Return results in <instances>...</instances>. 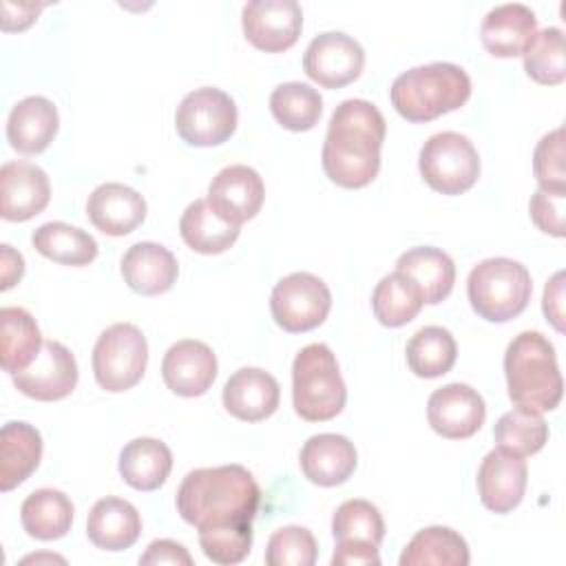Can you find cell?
Returning <instances> with one entry per match:
<instances>
[{"label":"cell","instance_id":"1","mask_svg":"<svg viewBox=\"0 0 566 566\" xmlns=\"http://www.w3.org/2000/svg\"><path fill=\"white\" fill-rule=\"evenodd\" d=\"M385 117L367 99L340 102L327 126L323 142V170L340 188H363L380 170V148L385 142Z\"/></svg>","mask_w":566,"mask_h":566},{"label":"cell","instance_id":"2","mask_svg":"<svg viewBox=\"0 0 566 566\" xmlns=\"http://www.w3.org/2000/svg\"><path fill=\"white\" fill-rule=\"evenodd\" d=\"M261 502L254 475L241 464L190 471L177 489L179 515L199 528L252 524Z\"/></svg>","mask_w":566,"mask_h":566},{"label":"cell","instance_id":"3","mask_svg":"<svg viewBox=\"0 0 566 566\" xmlns=\"http://www.w3.org/2000/svg\"><path fill=\"white\" fill-rule=\"evenodd\" d=\"M504 374L509 398L517 407L553 411L564 394V380L555 349L542 332H520L506 347Z\"/></svg>","mask_w":566,"mask_h":566},{"label":"cell","instance_id":"4","mask_svg":"<svg viewBox=\"0 0 566 566\" xmlns=\"http://www.w3.org/2000/svg\"><path fill=\"white\" fill-rule=\"evenodd\" d=\"M471 95V77L453 62H431L400 73L389 91L400 117L420 124L460 108Z\"/></svg>","mask_w":566,"mask_h":566},{"label":"cell","instance_id":"5","mask_svg":"<svg viewBox=\"0 0 566 566\" xmlns=\"http://www.w3.org/2000/svg\"><path fill=\"white\" fill-rule=\"evenodd\" d=\"M347 400V387L336 356L325 343L305 345L292 363V405L307 422L336 418Z\"/></svg>","mask_w":566,"mask_h":566},{"label":"cell","instance_id":"6","mask_svg":"<svg viewBox=\"0 0 566 566\" xmlns=\"http://www.w3.org/2000/svg\"><path fill=\"white\" fill-rule=\"evenodd\" d=\"M533 292L531 272L520 261L493 256L480 261L467 279V296L478 316L491 323H506L520 316Z\"/></svg>","mask_w":566,"mask_h":566},{"label":"cell","instance_id":"7","mask_svg":"<svg viewBox=\"0 0 566 566\" xmlns=\"http://www.w3.org/2000/svg\"><path fill=\"white\" fill-rule=\"evenodd\" d=\"M418 168L436 192L462 195L480 177V155L467 135L442 130L422 144Z\"/></svg>","mask_w":566,"mask_h":566},{"label":"cell","instance_id":"8","mask_svg":"<svg viewBox=\"0 0 566 566\" xmlns=\"http://www.w3.org/2000/svg\"><path fill=\"white\" fill-rule=\"evenodd\" d=\"M148 363V343L133 323L106 327L93 347V374L102 389L119 394L135 387Z\"/></svg>","mask_w":566,"mask_h":566},{"label":"cell","instance_id":"9","mask_svg":"<svg viewBox=\"0 0 566 566\" xmlns=\"http://www.w3.org/2000/svg\"><path fill=\"white\" fill-rule=\"evenodd\" d=\"M175 128L190 146H219L237 128L234 99L217 86L195 88L179 102Z\"/></svg>","mask_w":566,"mask_h":566},{"label":"cell","instance_id":"10","mask_svg":"<svg viewBox=\"0 0 566 566\" xmlns=\"http://www.w3.org/2000/svg\"><path fill=\"white\" fill-rule=\"evenodd\" d=\"M332 310V292L323 279L312 272H292L283 276L270 294V312L279 327L292 334L318 327Z\"/></svg>","mask_w":566,"mask_h":566},{"label":"cell","instance_id":"11","mask_svg":"<svg viewBox=\"0 0 566 566\" xmlns=\"http://www.w3.org/2000/svg\"><path fill=\"white\" fill-rule=\"evenodd\" d=\"M363 66L365 51L360 42L343 31L318 33L303 55L305 75L325 88H340L354 82Z\"/></svg>","mask_w":566,"mask_h":566},{"label":"cell","instance_id":"12","mask_svg":"<svg viewBox=\"0 0 566 566\" xmlns=\"http://www.w3.org/2000/svg\"><path fill=\"white\" fill-rule=\"evenodd\" d=\"M248 42L265 53H281L296 44L303 9L296 0H252L241 11Z\"/></svg>","mask_w":566,"mask_h":566},{"label":"cell","instance_id":"13","mask_svg":"<svg viewBox=\"0 0 566 566\" xmlns=\"http://www.w3.org/2000/svg\"><path fill=\"white\" fill-rule=\"evenodd\" d=\"M11 378L15 389L33 400H62L77 385V360L62 343L44 340L40 356Z\"/></svg>","mask_w":566,"mask_h":566},{"label":"cell","instance_id":"14","mask_svg":"<svg viewBox=\"0 0 566 566\" xmlns=\"http://www.w3.org/2000/svg\"><path fill=\"white\" fill-rule=\"evenodd\" d=\"M427 418L431 429L442 438L464 440L484 424L486 405L471 385L449 382L429 396Z\"/></svg>","mask_w":566,"mask_h":566},{"label":"cell","instance_id":"15","mask_svg":"<svg viewBox=\"0 0 566 566\" xmlns=\"http://www.w3.org/2000/svg\"><path fill=\"white\" fill-rule=\"evenodd\" d=\"M265 186L261 175L245 166L232 164L219 170L208 186L210 208L228 223L241 226L256 217L263 206Z\"/></svg>","mask_w":566,"mask_h":566},{"label":"cell","instance_id":"16","mask_svg":"<svg viewBox=\"0 0 566 566\" xmlns=\"http://www.w3.org/2000/svg\"><path fill=\"white\" fill-rule=\"evenodd\" d=\"M528 467L524 455L502 447L489 451L478 471V491L482 504L493 513L513 511L526 491Z\"/></svg>","mask_w":566,"mask_h":566},{"label":"cell","instance_id":"17","mask_svg":"<svg viewBox=\"0 0 566 566\" xmlns=\"http://www.w3.org/2000/svg\"><path fill=\"white\" fill-rule=\"evenodd\" d=\"M161 376L172 394L184 398L201 396L212 387L217 378V356L201 340H177L164 354Z\"/></svg>","mask_w":566,"mask_h":566},{"label":"cell","instance_id":"18","mask_svg":"<svg viewBox=\"0 0 566 566\" xmlns=\"http://www.w3.org/2000/svg\"><path fill=\"white\" fill-rule=\"evenodd\" d=\"M51 199L46 172L31 161H7L0 168V214L7 221H27L40 214Z\"/></svg>","mask_w":566,"mask_h":566},{"label":"cell","instance_id":"19","mask_svg":"<svg viewBox=\"0 0 566 566\" xmlns=\"http://www.w3.org/2000/svg\"><path fill=\"white\" fill-rule=\"evenodd\" d=\"M279 400L281 389L276 378L259 367H241L223 385L226 411L243 422L270 418L276 411Z\"/></svg>","mask_w":566,"mask_h":566},{"label":"cell","instance_id":"20","mask_svg":"<svg viewBox=\"0 0 566 566\" xmlns=\"http://www.w3.org/2000/svg\"><path fill=\"white\" fill-rule=\"evenodd\" d=\"M86 214L99 232L124 237L146 219V199L130 186L108 181L88 195Z\"/></svg>","mask_w":566,"mask_h":566},{"label":"cell","instance_id":"21","mask_svg":"<svg viewBox=\"0 0 566 566\" xmlns=\"http://www.w3.org/2000/svg\"><path fill=\"white\" fill-rule=\"evenodd\" d=\"M358 462L356 447L338 433H318L307 438L298 464L303 475L318 486H336L349 480Z\"/></svg>","mask_w":566,"mask_h":566},{"label":"cell","instance_id":"22","mask_svg":"<svg viewBox=\"0 0 566 566\" xmlns=\"http://www.w3.org/2000/svg\"><path fill=\"white\" fill-rule=\"evenodd\" d=\"M179 274L175 254L161 243L139 241L122 256V276L126 285L144 296L168 292Z\"/></svg>","mask_w":566,"mask_h":566},{"label":"cell","instance_id":"23","mask_svg":"<svg viewBox=\"0 0 566 566\" xmlns=\"http://www.w3.org/2000/svg\"><path fill=\"white\" fill-rule=\"evenodd\" d=\"M537 31V18L531 7L522 2H509L493 7L480 27L484 49L495 57L522 55L526 44Z\"/></svg>","mask_w":566,"mask_h":566},{"label":"cell","instance_id":"24","mask_svg":"<svg viewBox=\"0 0 566 566\" xmlns=\"http://www.w3.org/2000/svg\"><path fill=\"white\" fill-rule=\"evenodd\" d=\"M60 115L55 104L42 95L20 99L7 119V139L22 155L42 153L55 137Z\"/></svg>","mask_w":566,"mask_h":566},{"label":"cell","instance_id":"25","mask_svg":"<svg viewBox=\"0 0 566 566\" xmlns=\"http://www.w3.org/2000/svg\"><path fill=\"white\" fill-rule=\"evenodd\" d=\"M142 533L137 509L122 497H102L86 517V535L102 551H126Z\"/></svg>","mask_w":566,"mask_h":566},{"label":"cell","instance_id":"26","mask_svg":"<svg viewBox=\"0 0 566 566\" xmlns=\"http://www.w3.org/2000/svg\"><path fill=\"white\" fill-rule=\"evenodd\" d=\"M42 436L20 420L2 424L0 431V491H11L22 484L40 464Z\"/></svg>","mask_w":566,"mask_h":566},{"label":"cell","instance_id":"27","mask_svg":"<svg viewBox=\"0 0 566 566\" xmlns=\"http://www.w3.org/2000/svg\"><path fill=\"white\" fill-rule=\"evenodd\" d=\"M396 272L407 274L422 292L424 303L444 301L455 283L453 259L433 245H416L402 252L396 261Z\"/></svg>","mask_w":566,"mask_h":566},{"label":"cell","instance_id":"28","mask_svg":"<svg viewBox=\"0 0 566 566\" xmlns=\"http://www.w3.org/2000/svg\"><path fill=\"white\" fill-rule=\"evenodd\" d=\"M42 345L40 327L27 310L13 305L0 310V365L7 374L24 371L40 356Z\"/></svg>","mask_w":566,"mask_h":566},{"label":"cell","instance_id":"29","mask_svg":"<svg viewBox=\"0 0 566 566\" xmlns=\"http://www.w3.org/2000/svg\"><path fill=\"white\" fill-rule=\"evenodd\" d=\"M172 469V453L157 438H135L119 453V475L137 491L159 489Z\"/></svg>","mask_w":566,"mask_h":566},{"label":"cell","instance_id":"30","mask_svg":"<svg viewBox=\"0 0 566 566\" xmlns=\"http://www.w3.org/2000/svg\"><path fill=\"white\" fill-rule=\"evenodd\" d=\"M20 522L27 535L35 539H60L71 531L73 502L64 491L38 489L24 497L20 506Z\"/></svg>","mask_w":566,"mask_h":566},{"label":"cell","instance_id":"31","mask_svg":"<svg viewBox=\"0 0 566 566\" xmlns=\"http://www.w3.org/2000/svg\"><path fill=\"white\" fill-rule=\"evenodd\" d=\"M179 232L184 243L199 254H221L239 239V226L223 221L208 199L188 203L179 219Z\"/></svg>","mask_w":566,"mask_h":566},{"label":"cell","instance_id":"32","mask_svg":"<svg viewBox=\"0 0 566 566\" xmlns=\"http://www.w3.org/2000/svg\"><path fill=\"white\" fill-rule=\"evenodd\" d=\"M469 546L449 526H427L418 531L400 555V566H467Z\"/></svg>","mask_w":566,"mask_h":566},{"label":"cell","instance_id":"33","mask_svg":"<svg viewBox=\"0 0 566 566\" xmlns=\"http://www.w3.org/2000/svg\"><path fill=\"white\" fill-rule=\"evenodd\" d=\"M33 248L62 265H88L97 256V241L82 228L64 223V221H49L33 230L31 234Z\"/></svg>","mask_w":566,"mask_h":566},{"label":"cell","instance_id":"34","mask_svg":"<svg viewBox=\"0 0 566 566\" xmlns=\"http://www.w3.org/2000/svg\"><path fill=\"white\" fill-rule=\"evenodd\" d=\"M424 305L420 287L402 272H391L382 276L371 294V310L378 323L385 327L407 325L418 316Z\"/></svg>","mask_w":566,"mask_h":566},{"label":"cell","instance_id":"35","mask_svg":"<svg viewBox=\"0 0 566 566\" xmlns=\"http://www.w3.org/2000/svg\"><path fill=\"white\" fill-rule=\"evenodd\" d=\"M407 365L420 378H438L447 374L458 356L455 338L440 325L418 329L407 343Z\"/></svg>","mask_w":566,"mask_h":566},{"label":"cell","instance_id":"36","mask_svg":"<svg viewBox=\"0 0 566 566\" xmlns=\"http://www.w3.org/2000/svg\"><path fill=\"white\" fill-rule=\"evenodd\" d=\"M270 111L283 128L301 133L318 124L323 113V97L310 84L285 82L272 91Z\"/></svg>","mask_w":566,"mask_h":566},{"label":"cell","instance_id":"37","mask_svg":"<svg viewBox=\"0 0 566 566\" xmlns=\"http://www.w3.org/2000/svg\"><path fill=\"white\" fill-rule=\"evenodd\" d=\"M493 438L497 447L511 453L533 455L546 444L548 424L539 411L515 407L500 416V420L493 427Z\"/></svg>","mask_w":566,"mask_h":566},{"label":"cell","instance_id":"38","mask_svg":"<svg viewBox=\"0 0 566 566\" xmlns=\"http://www.w3.org/2000/svg\"><path fill=\"white\" fill-rule=\"evenodd\" d=\"M332 533L336 544L356 542L380 546L385 537V522L376 504L367 500H345L332 517Z\"/></svg>","mask_w":566,"mask_h":566},{"label":"cell","instance_id":"39","mask_svg":"<svg viewBox=\"0 0 566 566\" xmlns=\"http://www.w3.org/2000/svg\"><path fill=\"white\" fill-rule=\"evenodd\" d=\"M524 55V71L537 84H562L566 77L564 64V33L557 27H546L535 31Z\"/></svg>","mask_w":566,"mask_h":566},{"label":"cell","instance_id":"40","mask_svg":"<svg viewBox=\"0 0 566 566\" xmlns=\"http://www.w3.org/2000/svg\"><path fill=\"white\" fill-rule=\"evenodd\" d=\"M199 546L203 555L214 564H239L248 557L252 548V524L199 528Z\"/></svg>","mask_w":566,"mask_h":566},{"label":"cell","instance_id":"41","mask_svg":"<svg viewBox=\"0 0 566 566\" xmlns=\"http://www.w3.org/2000/svg\"><path fill=\"white\" fill-rule=\"evenodd\" d=\"M318 557V546L305 526H281L276 528L265 548L268 566H312Z\"/></svg>","mask_w":566,"mask_h":566},{"label":"cell","instance_id":"42","mask_svg":"<svg viewBox=\"0 0 566 566\" xmlns=\"http://www.w3.org/2000/svg\"><path fill=\"white\" fill-rule=\"evenodd\" d=\"M533 172L542 190L566 192L564 128H555L537 142L533 153Z\"/></svg>","mask_w":566,"mask_h":566},{"label":"cell","instance_id":"43","mask_svg":"<svg viewBox=\"0 0 566 566\" xmlns=\"http://www.w3.org/2000/svg\"><path fill=\"white\" fill-rule=\"evenodd\" d=\"M564 203H566V192H548L537 188L528 201V212L533 223L557 239L566 234L564 230Z\"/></svg>","mask_w":566,"mask_h":566},{"label":"cell","instance_id":"44","mask_svg":"<svg viewBox=\"0 0 566 566\" xmlns=\"http://www.w3.org/2000/svg\"><path fill=\"white\" fill-rule=\"evenodd\" d=\"M139 564L144 566H161V564H172V566H190L192 557L190 553L172 539H155L148 544L146 553L139 557Z\"/></svg>","mask_w":566,"mask_h":566},{"label":"cell","instance_id":"45","mask_svg":"<svg viewBox=\"0 0 566 566\" xmlns=\"http://www.w3.org/2000/svg\"><path fill=\"white\" fill-rule=\"evenodd\" d=\"M542 310L557 332H564V272H555L544 287Z\"/></svg>","mask_w":566,"mask_h":566},{"label":"cell","instance_id":"46","mask_svg":"<svg viewBox=\"0 0 566 566\" xmlns=\"http://www.w3.org/2000/svg\"><path fill=\"white\" fill-rule=\"evenodd\" d=\"M380 555L378 546L371 544H336V551L332 555V566H378Z\"/></svg>","mask_w":566,"mask_h":566},{"label":"cell","instance_id":"47","mask_svg":"<svg viewBox=\"0 0 566 566\" xmlns=\"http://www.w3.org/2000/svg\"><path fill=\"white\" fill-rule=\"evenodd\" d=\"M44 9V4H33V2H2V31H22L29 24L35 22L38 13Z\"/></svg>","mask_w":566,"mask_h":566},{"label":"cell","instance_id":"48","mask_svg":"<svg viewBox=\"0 0 566 566\" xmlns=\"http://www.w3.org/2000/svg\"><path fill=\"white\" fill-rule=\"evenodd\" d=\"M0 274H2V283H0V290H9L11 285H15L22 274H24V259L20 252H15L9 243H2L0 245Z\"/></svg>","mask_w":566,"mask_h":566},{"label":"cell","instance_id":"49","mask_svg":"<svg viewBox=\"0 0 566 566\" xmlns=\"http://www.w3.org/2000/svg\"><path fill=\"white\" fill-rule=\"evenodd\" d=\"M42 559H49V562H62L64 564V559L62 557H57V555H29V557H24L22 559V564H29V562H42Z\"/></svg>","mask_w":566,"mask_h":566}]
</instances>
